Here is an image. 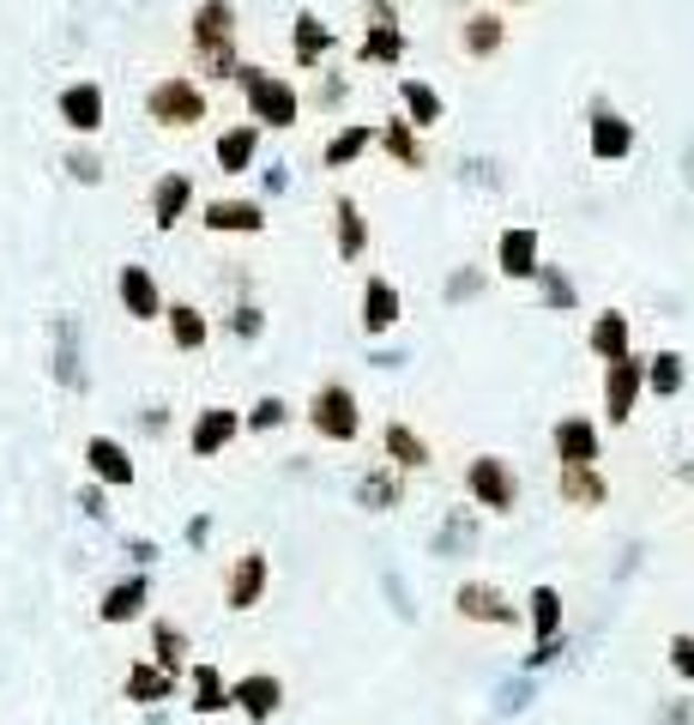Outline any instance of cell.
Wrapping results in <instances>:
<instances>
[{
  "label": "cell",
  "instance_id": "4",
  "mask_svg": "<svg viewBox=\"0 0 694 725\" xmlns=\"http://www.w3.org/2000/svg\"><path fill=\"white\" fill-rule=\"evenodd\" d=\"M235 79H242V91H248V109H254V121H272V128H296V91H290L278 73H266V67H235Z\"/></svg>",
  "mask_w": 694,
  "mask_h": 725
},
{
  "label": "cell",
  "instance_id": "41",
  "mask_svg": "<svg viewBox=\"0 0 694 725\" xmlns=\"http://www.w3.org/2000/svg\"><path fill=\"white\" fill-rule=\"evenodd\" d=\"M537 279H544V296H550V309H567V303H574V284H567L562 272L537 266Z\"/></svg>",
  "mask_w": 694,
  "mask_h": 725
},
{
  "label": "cell",
  "instance_id": "43",
  "mask_svg": "<svg viewBox=\"0 0 694 725\" xmlns=\"http://www.w3.org/2000/svg\"><path fill=\"white\" fill-rule=\"evenodd\" d=\"M67 170H73L79 182H97V175H103V163H97L91 152H73V158H67Z\"/></svg>",
  "mask_w": 694,
  "mask_h": 725
},
{
  "label": "cell",
  "instance_id": "19",
  "mask_svg": "<svg viewBox=\"0 0 694 725\" xmlns=\"http://www.w3.org/2000/svg\"><path fill=\"white\" fill-rule=\"evenodd\" d=\"M61 121L73 133H97L103 128V91L97 85H67L61 91Z\"/></svg>",
  "mask_w": 694,
  "mask_h": 725
},
{
  "label": "cell",
  "instance_id": "23",
  "mask_svg": "<svg viewBox=\"0 0 694 725\" xmlns=\"http://www.w3.org/2000/svg\"><path fill=\"white\" fill-rule=\"evenodd\" d=\"M121 303H128L133 321H158L163 303H158V279L145 266H121Z\"/></svg>",
  "mask_w": 694,
  "mask_h": 725
},
{
  "label": "cell",
  "instance_id": "11",
  "mask_svg": "<svg viewBox=\"0 0 694 725\" xmlns=\"http://www.w3.org/2000/svg\"><path fill=\"white\" fill-rule=\"evenodd\" d=\"M235 430H242V417H235L230 405H205V412L193 417V430H188V447L200 460H212V454H224V447L235 442Z\"/></svg>",
  "mask_w": 694,
  "mask_h": 725
},
{
  "label": "cell",
  "instance_id": "24",
  "mask_svg": "<svg viewBox=\"0 0 694 725\" xmlns=\"http://www.w3.org/2000/svg\"><path fill=\"white\" fill-rule=\"evenodd\" d=\"M121 689H128V702H139V707H158L175 695V677L158 672L151 659H139V665H128V683H121Z\"/></svg>",
  "mask_w": 694,
  "mask_h": 725
},
{
  "label": "cell",
  "instance_id": "36",
  "mask_svg": "<svg viewBox=\"0 0 694 725\" xmlns=\"http://www.w3.org/2000/svg\"><path fill=\"white\" fill-rule=\"evenodd\" d=\"M381 145H386L399 163H405V170H423V145H416L411 121H386V128H381Z\"/></svg>",
  "mask_w": 694,
  "mask_h": 725
},
{
  "label": "cell",
  "instance_id": "5",
  "mask_svg": "<svg viewBox=\"0 0 694 725\" xmlns=\"http://www.w3.org/2000/svg\"><path fill=\"white\" fill-rule=\"evenodd\" d=\"M145 109H151V121H163V128H193V121H205V91L175 73V79H158V85H151Z\"/></svg>",
  "mask_w": 694,
  "mask_h": 725
},
{
  "label": "cell",
  "instance_id": "37",
  "mask_svg": "<svg viewBox=\"0 0 694 725\" xmlns=\"http://www.w3.org/2000/svg\"><path fill=\"white\" fill-rule=\"evenodd\" d=\"M369 140H374V133H369V121H356V128H344L339 140L326 145V170H344V163H351L356 152H369Z\"/></svg>",
  "mask_w": 694,
  "mask_h": 725
},
{
  "label": "cell",
  "instance_id": "40",
  "mask_svg": "<svg viewBox=\"0 0 694 725\" xmlns=\"http://www.w3.org/2000/svg\"><path fill=\"white\" fill-rule=\"evenodd\" d=\"M671 672L694 683V635H671Z\"/></svg>",
  "mask_w": 694,
  "mask_h": 725
},
{
  "label": "cell",
  "instance_id": "32",
  "mask_svg": "<svg viewBox=\"0 0 694 725\" xmlns=\"http://www.w3.org/2000/svg\"><path fill=\"white\" fill-rule=\"evenodd\" d=\"M399 98H405V115L416 121V128H435V121H441L435 85H423V79H405V85H399Z\"/></svg>",
  "mask_w": 694,
  "mask_h": 725
},
{
  "label": "cell",
  "instance_id": "10",
  "mask_svg": "<svg viewBox=\"0 0 694 725\" xmlns=\"http://www.w3.org/2000/svg\"><path fill=\"white\" fill-rule=\"evenodd\" d=\"M550 442H555V460H562V466H599L604 460V442H599V423L592 417H562Z\"/></svg>",
  "mask_w": 694,
  "mask_h": 725
},
{
  "label": "cell",
  "instance_id": "7",
  "mask_svg": "<svg viewBox=\"0 0 694 725\" xmlns=\"http://www.w3.org/2000/svg\"><path fill=\"white\" fill-rule=\"evenodd\" d=\"M453 611H460L465 623H490V628H513V623H520V605H513L502 586H490V581H465L460 593H453Z\"/></svg>",
  "mask_w": 694,
  "mask_h": 725
},
{
  "label": "cell",
  "instance_id": "34",
  "mask_svg": "<svg viewBox=\"0 0 694 725\" xmlns=\"http://www.w3.org/2000/svg\"><path fill=\"white\" fill-rule=\"evenodd\" d=\"M646 387L658 393V400H671V393H683V358H676V351H658V358L646 363Z\"/></svg>",
  "mask_w": 694,
  "mask_h": 725
},
{
  "label": "cell",
  "instance_id": "1",
  "mask_svg": "<svg viewBox=\"0 0 694 725\" xmlns=\"http://www.w3.org/2000/svg\"><path fill=\"white\" fill-rule=\"evenodd\" d=\"M193 54L205 61V73H235V7L230 0H205L193 12Z\"/></svg>",
  "mask_w": 694,
  "mask_h": 725
},
{
  "label": "cell",
  "instance_id": "8",
  "mask_svg": "<svg viewBox=\"0 0 694 725\" xmlns=\"http://www.w3.org/2000/svg\"><path fill=\"white\" fill-rule=\"evenodd\" d=\"M230 707H235L248 725H272L278 707H284V683H278L272 672H248V677L230 683Z\"/></svg>",
  "mask_w": 694,
  "mask_h": 725
},
{
  "label": "cell",
  "instance_id": "35",
  "mask_svg": "<svg viewBox=\"0 0 694 725\" xmlns=\"http://www.w3.org/2000/svg\"><path fill=\"white\" fill-rule=\"evenodd\" d=\"M170 339H175L182 351H200V345H205V314L193 309V303H175V309H170Z\"/></svg>",
  "mask_w": 694,
  "mask_h": 725
},
{
  "label": "cell",
  "instance_id": "29",
  "mask_svg": "<svg viewBox=\"0 0 694 725\" xmlns=\"http://www.w3.org/2000/svg\"><path fill=\"white\" fill-rule=\"evenodd\" d=\"M332 224H339V254L356 260L369 249V218L356 212V200H332Z\"/></svg>",
  "mask_w": 694,
  "mask_h": 725
},
{
  "label": "cell",
  "instance_id": "15",
  "mask_svg": "<svg viewBox=\"0 0 694 725\" xmlns=\"http://www.w3.org/2000/svg\"><path fill=\"white\" fill-rule=\"evenodd\" d=\"M555 490H562L567 508H604L610 502V484L599 477V466H562L555 472Z\"/></svg>",
  "mask_w": 694,
  "mask_h": 725
},
{
  "label": "cell",
  "instance_id": "18",
  "mask_svg": "<svg viewBox=\"0 0 694 725\" xmlns=\"http://www.w3.org/2000/svg\"><path fill=\"white\" fill-rule=\"evenodd\" d=\"M188 683H193V702H188V707H193L200 719L230 714V683H224V672H218V665H193Z\"/></svg>",
  "mask_w": 694,
  "mask_h": 725
},
{
  "label": "cell",
  "instance_id": "9",
  "mask_svg": "<svg viewBox=\"0 0 694 725\" xmlns=\"http://www.w3.org/2000/svg\"><path fill=\"white\" fill-rule=\"evenodd\" d=\"M266 586H272V563H266V551H242V556L230 563L224 605H230V611H254L260 598H266Z\"/></svg>",
  "mask_w": 694,
  "mask_h": 725
},
{
  "label": "cell",
  "instance_id": "13",
  "mask_svg": "<svg viewBox=\"0 0 694 725\" xmlns=\"http://www.w3.org/2000/svg\"><path fill=\"white\" fill-rule=\"evenodd\" d=\"M86 466H91L97 484H115V490H128V484H133V460H128V447L109 442V435H91V442H86Z\"/></svg>",
  "mask_w": 694,
  "mask_h": 725
},
{
  "label": "cell",
  "instance_id": "33",
  "mask_svg": "<svg viewBox=\"0 0 694 725\" xmlns=\"http://www.w3.org/2000/svg\"><path fill=\"white\" fill-rule=\"evenodd\" d=\"M326 49H332V31H326L321 19H314V12H296V61L314 67Z\"/></svg>",
  "mask_w": 694,
  "mask_h": 725
},
{
  "label": "cell",
  "instance_id": "17",
  "mask_svg": "<svg viewBox=\"0 0 694 725\" xmlns=\"http://www.w3.org/2000/svg\"><path fill=\"white\" fill-rule=\"evenodd\" d=\"M495 260H502L507 279H537V230H502V242H495Z\"/></svg>",
  "mask_w": 694,
  "mask_h": 725
},
{
  "label": "cell",
  "instance_id": "6",
  "mask_svg": "<svg viewBox=\"0 0 694 725\" xmlns=\"http://www.w3.org/2000/svg\"><path fill=\"white\" fill-rule=\"evenodd\" d=\"M641 387H646V363L634 358V351L616 358V363H604V417H610V430H622V423L634 417Z\"/></svg>",
  "mask_w": 694,
  "mask_h": 725
},
{
  "label": "cell",
  "instance_id": "21",
  "mask_svg": "<svg viewBox=\"0 0 694 725\" xmlns=\"http://www.w3.org/2000/svg\"><path fill=\"white\" fill-rule=\"evenodd\" d=\"M381 447H386V460H393L399 472H423V466H429V442L411 430V423H386V430H381Z\"/></svg>",
  "mask_w": 694,
  "mask_h": 725
},
{
  "label": "cell",
  "instance_id": "28",
  "mask_svg": "<svg viewBox=\"0 0 694 725\" xmlns=\"http://www.w3.org/2000/svg\"><path fill=\"white\" fill-rule=\"evenodd\" d=\"M151 665L158 672H188V635L175 623H151Z\"/></svg>",
  "mask_w": 694,
  "mask_h": 725
},
{
  "label": "cell",
  "instance_id": "30",
  "mask_svg": "<svg viewBox=\"0 0 694 725\" xmlns=\"http://www.w3.org/2000/svg\"><path fill=\"white\" fill-rule=\"evenodd\" d=\"M592 351H599L604 363H616V358H628V314H599L592 321Z\"/></svg>",
  "mask_w": 694,
  "mask_h": 725
},
{
  "label": "cell",
  "instance_id": "16",
  "mask_svg": "<svg viewBox=\"0 0 694 725\" xmlns=\"http://www.w3.org/2000/svg\"><path fill=\"white\" fill-rule=\"evenodd\" d=\"M628 152H634L628 115H616V109H599V115H592V158L610 163V158H628Z\"/></svg>",
  "mask_w": 694,
  "mask_h": 725
},
{
  "label": "cell",
  "instance_id": "20",
  "mask_svg": "<svg viewBox=\"0 0 694 725\" xmlns=\"http://www.w3.org/2000/svg\"><path fill=\"white\" fill-rule=\"evenodd\" d=\"M374 19H381V24H369V31H363V61H399V54H405V31L393 24V7L374 0Z\"/></svg>",
  "mask_w": 694,
  "mask_h": 725
},
{
  "label": "cell",
  "instance_id": "3",
  "mask_svg": "<svg viewBox=\"0 0 694 725\" xmlns=\"http://www.w3.org/2000/svg\"><path fill=\"white\" fill-rule=\"evenodd\" d=\"M465 490H471V502L477 508H490V514H513L520 508V477H513V466L502 454H477L465 466Z\"/></svg>",
  "mask_w": 694,
  "mask_h": 725
},
{
  "label": "cell",
  "instance_id": "25",
  "mask_svg": "<svg viewBox=\"0 0 694 725\" xmlns=\"http://www.w3.org/2000/svg\"><path fill=\"white\" fill-rule=\"evenodd\" d=\"M399 326V291L386 279L363 284V333H393Z\"/></svg>",
  "mask_w": 694,
  "mask_h": 725
},
{
  "label": "cell",
  "instance_id": "22",
  "mask_svg": "<svg viewBox=\"0 0 694 725\" xmlns=\"http://www.w3.org/2000/svg\"><path fill=\"white\" fill-rule=\"evenodd\" d=\"M145 598H151L145 574H133V581H115V586L103 593V605H97V617H103V623H133L139 611H145Z\"/></svg>",
  "mask_w": 694,
  "mask_h": 725
},
{
  "label": "cell",
  "instance_id": "39",
  "mask_svg": "<svg viewBox=\"0 0 694 725\" xmlns=\"http://www.w3.org/2000/svg\"><path fill=\"white\" fill-rule=\"evenodd\" d=\"M356 502H381V508H393V502H399V484H393L386 472H369L363 484H356Z\"/></svg>",
  "mask_w": 694,
  "mask_h": 725
},
{
  "label": "cell",
  "instance_id": "44",
  "mask_svg": "<svg viewBox=\"0 0 694 725\" xmlns=\"http://www.w3.org/2000/svg\"><path fill=\"white\" fill-rule=\"evenodd\" d=\"M235 333L254 339V333H260V309H235Z\"/></svg>",
  "mask_w": 694,
  "mask_h": 725
},
{
  "label": "cell",
  "instance_id": "42",
  "mask_svg": "<svg viewBox=\"0 0 694 725\" xmlns=\"http://www.w3.org/2000/svg\"><path fill=\"white\" fill-rule=\"evenodd\" d=\"M54 369H61V381H67V387H79V363H73V321H61V363H54Z\"/></svg>",
  "mask_w": 694,
  "mask_h": 725
},
{
  "label": "cell",
  "instance_id": "27",
  "mask_svg": "<svg viewBox=\"0 0 694 725\" xmlns=\"http://www.w3.org/2000/svg\"><path fill=\"white\" fill-rule=\"evenodd\" d=\"M502 37H507V24L495 19V12H471V19H465V31H460V49L471 54V61H483V54H495V49H502Z\"/></svg>",
  "mask_w": 694,
  "mask_h": 725
},
{
  "label": "cell",
  "instance_id": "38",
  "mask_svg": "<svg viewBox=\"0 0 694 725\" xmlns=\"http://www.w3.org/2000/svg\"><path fill=\"white\" fill-rule=\"evenodd\" d=\"M284 417H290V405L278 400V393H266V400H254V412H248L242 423H248V430H278Z\"/></svg>",
  "mask_w": 694,
  "mask_h": 725
},
{
  "label": "cell",
  "instance_id": "26",
  "mask_svg": "<svg viewBox=\"0 0 694 725\" xmlns=\"http://www.w3.org/2000/svg\"><path fill=\"white\" fill-rule=\"evenodd\" d=\"M188 200H193V182L182 170L175 175H163L158 188H151V218H158V230H175V218L188 212Z\"/></svg>",
  "mask_w": 694,
  "mask_h": 725
},
{
  "label": "cell",
  "instance_id": "12",
  "mask_svg": "<svg viewBox=\"0 0 694 725\" xmlns=\"http://www.w3.org/2000/svg\"><path fill=\"white\" fill-rule=\"evenodd\" d=\"M532 635H537V653H532V665H550L555 659V635H562V593L555 586H532Z\"/></svg>",
  "mask_w": 694,
  "mask_h": 725
},
{
  "label": "cell",
  "instance_id": "31",
  "mask_svg": "<svg viewBox=\"0 0 694 725\" xmlns=\"http://www.w3.org/2000/svg\"><path fill=\"white\" fill-rule=\"evenodd\" d=\"M254 145H260V128H230L224 140H218V163H224V175H242L248 163H254Z\"/></svg>",
  "mask_w": 694,
  "mask_h": 725
},
{
  "label": "cell",
  "instance_id": "14",
  "mask_svg": "<svg viewBox=\"0 0 694 725\" xmlns=\"http://www.w3.org/2000/svg\"><path fill=\"white\" fill-rule=\"evenodd\" d=\"M205 230H218V236H260L266 230V212L254 207V200H212L205 207Z\"/></svg>",
  "mask_w": 694,
  "mask_h": 725
},
{
  "label": "cell",
  "instance_id": "2",
  "mask_svg": "<svg viewBox=\"0 0 694 725\" xmlns=\"http://www.w3.org/2000/svg\"><path fill=\"white\" fill-rule=\"evenodd\" d=\"M309 423L321 442H356V430H363V412H356V393L344 387V381H326V387H314L309 400Z\"/></svg>",
  "mask_w": 694,
  "mask_h": 725
}]
</instances>
